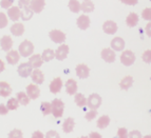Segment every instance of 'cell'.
Returning a JSON list of instances; mask_svg holds the SVG:
<instances>
[{
  "label": "cell",
  "mask_w": 151,
  "mask_h": 138,
  "mask_svg": "<svg viewBox=\"0 0 151 138\" xmlns=\"http://www.w3.org/2000/svg\"><path fill=\"white\" fill-rule=\"evenodd\" d=\"M76 71V75L81 79H86V78L89 77V74H90V69H89L88 65L83 64V63H81L78 64L75 69Z\"/></svg>",
  "instance_id": "ba28073f"
},
{
  "label": "cell",
  "mask_w": 151,
  "mask_h": 138,
  "mask_svg": "<svg viewBox=\"0 0 151 138\" xmlns=\"http://www.w3.org/2000/svg\"><path fill=\"white\" fill-rule=\"evenodd\" d=\"M77 26L81 30H87L90 26V18L87 15H81L77 19Z\"/></svg>",
  "instance_id": "44dd1931"
},
{
  "label": "cell",
  "mask_w": 151,
  "mask_h": 138,
  "mask_svg": "<svg viewBox=\"0 0 151 138\" xmlns=\"http://www.w3.org/2000/svg\"><path fill=\"white\" fill-rule=\"evenodd\" d=\"M11 33H12L14 36H21L24 33V26H23L22 23L20 22H16L11 26Z\"/></svg>",
  "instance_id": "603a6c76"
},
{
  "label": "cell",
  "mask_w": 151,
  "mask_h": 138,
  "mask_svg": "<svg viewBox=\"0 0 151 138\" xmlns=\"http://www.w3.org/2000/svg\"><path fill=\"white\" fill-rule=\"evenodd\" d=\"M0 45H1V49H2L3 51L10 52L13 46V39L8 35L3 36V37L1 38V40H0Z\"/></svg>",
  "instance_id": "2e32d148"
},
{
  "label": "cell",
  "mask_w": 151,
  "mask_h": 138,
  "mask_svg": "<svg viewBox=\"0 0 151 138\" xmlns=\"http://www.w3.org/2000/svg\"><path fill=\"white\" fill-rule=\"evenodd\" d=\"M8 15L11 20H13L14 22L17 21L18 19L20 18V15H21V11H20V9H19V6H12V8H10L8 11Z\"/></svg>",
  "instance_id": "ffe728a7"
},
{
  "label": "cell",
  "mask_w": 151,
  "mask_h": 138,
  "mask_svg": "<svg viewBox=\"0 0 151 138\" xmlns=\"http://www.w3.org/2000/svg\"><path fill=\"white\" fill-rule=\"evenodd\" d=\"M142 18H143L144 20H147L150 22L151 21V8L144 9V11L142 12Z\"/></svg>",
  "instance_id": "8d00e7d4"
},
{
  "label": "cell",
  "mask_w": 151,
  "mask_h": 138,
  "mask_svg": "<svg viewBox=\"0 0 151 138\" xmlns=\"http://www.w3.org/2000/svg\"><path fill=\"white\" fill-rule=\"evenodd\" d=\"M51 40L55 43H63L65 40V34L59 30H52L49 33Z\"/></svg>",
  "instance_id": "5b68a950"
},
{
  "label": "cell",
  "mask_w": 151,
  "mask_h": 138,
  "mask_svg": "<svg viewBox=\"0 0 151 138\" xmlns=\"http://www.w3.org/2000/svg\"><path fill=\"white\" fill-rule=\"evenodd\" d=\"M18 52L22 57H29L34 52V44L30 40H23L19 45Z\"/></svg>",
  "instance_id": "6da1fadb"
},
{
  "label": "cell",
  "mask_w": 151,
  "mask_h": 138,
  "mask_svg": "<svg viewBox=\"0 0 151 138\" xmlns=\"http://www.w3.org/2000/svg\"><path fill=\"white\" fill-rule=\"evenodd\" d=\"M13 3H14V0H1V1H0L1 8H3V9H10V8H12Z\"/></svg>",
  "instance_id": "b9f144b4"
},
{
  "label": "cell",
  "mask_w": 151,
  "mask_h": 138,
  "mask_svg": "<svg viewBox=\"0 0 151 138\" xmlns=\"http://www.w3.org/2000/svg\"><path fill=\"white\" fill-rule=\"evenodd\" d=\"M101 104V97L98 94L93 93L91 94L87 99V106L91 109V110H97Z\"/></svg>",
  "instance_id": "277c9868"
},
{
  "label": "cell",
  "mask_w": 151,
  "mask_h": 138,
  "mask_svg": "<svg viewBox=\"0 0 151 138\" xmlns=\"http://www.w3.org/2000/svg\"><path fill=\"white\" fill-rule=\"evenodd\" d=\"M32 0H19V8L22 5H29Z\"/></svg>",
  "instance_id": "f907efd6"
},
{
  "label": "cell",
  "mask_w": 151,
  "mask_h": 138,
  "mask_svg": "<svg viewBox=\"0 0 151 138\" xmlns=\"http://www.w3.org/2000/svg\"><path fill=\"white\" fill-rule=\"evenodd\" d=\"M18 74L23 78H27L32 74L33 68L31 66V64L29 62H23L18 66Z\"/></svg>",
  "instance_id": "8992f818"
},
{
  "label": "cell",
  "mask_w": 151,
  "mask_h": 138,
  "mask_svg": "<svg viewBox=\"0 0 151 138\" xmlns=\"http://www.w3.org/2000/svg\"><path fill=\"white\" fill-rule=\"evenodd\" d=\"M110 45L114 52H121L125 49V40L121 37H115L112 39Z\"/></svg>",
  "instance_id": "9c48e42d"
},
{
  "label": "cell",
  "mask_w": 151,
  "mask_h": 138,
  "mask_svg": "<svg viewBox=\"0 0 151 138\" xmlns=\"http://www.w3.org/2000/svg\"><path fill=\"white\" fill-rule=\"evenodd\" d=\"M96 116H97V111L96 110H90L89 112H87L86 113V116H85V117H86V119L88 121H92Z\"/></svg>",
  "instance_id": "f35d334b"
},
{
  "label": "cell",
  "mask_w": 151,
  "mask_h": 138,
  "mask_svg": "<svg viewBox=\"0 0 151 138\" xmlns=\"http://www.w3.org/2000/svg\"><path fill=\"white\" fill-rule=\"evenodd\" d=\"M143 138H151V135H146V136H144Z\"/></svg>",
  "instance_id": "f5cc1de1"
},
{
  "label": "cell",
  "mask_w": 151,
  "mask_h": 138,
  "mask_svg": "<svg viewBox=\"0 0 151 138\" xmlns=\"http://www.w3.org/2000/svg\"><path fill=\"white\" fill-rule=\"evenodd\" d=\"M41 57H42L43 61H51L54 57H55V52H54L52 49H45V50L42 52Z\"/></svg>",
  "instance_id": "4dcf8cb0"
},
{
  "label": "cell",
  "mask_w": 151,
  "mask_h": 138,
  "mask_svg": "<svg viewBox=\"0 0 151 138\" xmlns=\"http://www.w3.org/2000/svg\"><path fill=\"white\" fill-rule=\"evenodd\" d=\"M142 59L146 63H151V50L145 51L143 56H142Z\"/></svg>",
  "instance_id": "60d3db41"
},
{
  "label": "cell",
  "mask_w": 151,
  "mask_h": 138,
  "mask_svg": "<svg viewBox=\"0 0 151 138\" xmlns=\"http://www.w3.org/2000/svg\"><path fill=\"white\" fill-rule=\"evenodd\" d=\"M81 11L85 13H91L94 11V3L92 2V1H83V3H81Z\"/></svg>",
  "instance_id": "836d02e7"
},
{
  "label": "cell",
  "mask_w": 151,
  "mask_h": 138,
  "mask_svg": "<svg viewBox=\"0 0 151 138\" xmlns=\"http://www.w3.org/2000/svg\"><path fill=\"white\" fill-rule=\"evenodd\" d=\"M9 138H22L23 134L21 132V130H18V129H15V130H12L9 133Z\"/></svg>",
  "instance_id": "d590c367"
},
{
  "label": "cell",
  "mask_w": 151,
  "mask_h": 138,
  "mask_svg": "<svg viewBox=\"0 0 151 138\" xmlns=\"http://www.w3.org/2000/svg\"><path fill=\"white\" fill-rule=\"evenodd\" d=\"M9 113V109L3 103H0V115H6Z\"/></svg>",
  "instance_id": "f6af8a7d"
},
{
  "label": "cell",
  "mask_w": 151,
  "mask_h": 138,
  "mask_svg": "<svg viewBox=\"0 0 151 138\" xmlns=\"http://www.w3.org/2000/svg\"><path fill=\"white\" fill-rule=\"evenodd\" d=\"M40 111L45 116L52 114V104L50 102H47V101H42L40 104Z\"/></svg>",
  "instance_id": "1f68e13d"
},
{
  "label": "cell",
  "mask_w": 151,
  "mask_h": 138,
  "mask_svg": "<svg viewBox=\"0 0 151 138\" xmlns=\"http://www.w3.org/2000/svg\"><path fill=\"white\" fill-rule=\"evenodd\" d=\"M45 5V0H32L29 4V6L31 8V10L34 13H40L42 12L43 8Z\"/></svg>",
  "instance_id": "7c38bea8"
},
{
  "label": "cell",
  "mask_w": 151,
  "mask_h": 138,
  "mask_svg": "<svg viewBox=\"0 0 151 138\" xmlns=\"http://www.w3.org/2000/svg\"><path fill=\"white\" fill-rule=\"evenodd\" d=\"M101 58H103L104 60L106 61V62L108 63H111V62H114L115 61V52H114L112 49H104L103 51H101Z\"/></svg>",
  "instance_id": "52a82bcc"
},
{
  "label": "cell",
  "mask_w": 151,
  "mask_h": 138,
  "mask_svg": "<svg viewBox=\"0 0 151 138\" xmlns=\"http://www.w3.org/2000/svg\"><path fill=\"white\" fill-rule=\"evenodd\" d=\"M129 138H143V137H142V134L139 131L133 130L129 133Z\"/></svg>",
  "instance_id": "ee69618b"
},
{
  "label": "cell",
  "mask_w": 151,
  "mask_h": 138,
  "mask_svg": "<svg viewBox=\"0 0 151 138\" xmlns=\"http://www.w3.org/2000/svg\"><path fill=\"white\" fill-rule=\"evenodd\" d=\"M74 127H75V121L72 117L67 118L63 123V130L65 133H71L74 130Z\"/></svg>",
  "instance_id": "7402d4cb"
},
{
  "label": "cell",
  "mask_w": 151,
  "mask_h": 138,
  "mask_svg": "<svg viewBox=\"0 0 151 138\" xmlns=\"http://www.w3.org/2000/svg\"><path fill=\"white\" fill-rule=\"evenodd\" d=\"M126 23L130 28H134L139 23V15L136 13H130L126 18Z\"/></svg>",
  "instance_id": "484cf974"
},
{
  "label": "cell",
  "mask_w": 151,
  "mask_h": 138,
  "mask_svg": "<svg viewBox=\"0 0 151 138\" xmlns=\"http://www.w3.org/2000/svg\"><path fill=\"white\" fill-rule=\"evenodd\" d=\"M79 138H89V137H87V136H83V137H79Z\"/></svg>",
  "instance_id": "db71d44e"
},
{
  "label": "cell",
  "mask_w": 151,
  "mask_h": 138,
  "mask_svg": "<svg viewBox=\"0 0 151 138\" xmlns=\"http://www.w3.org/2000/svg\"><path fill=\"white\" fill-rule=\"evenodd\" d=\"M81 3H79L78 0H70L69 1V9H70L71 12L78 13L81 10Z\"/></svg>",
  "instance_id": "d6a6232c"
},
{
  "label": "cell",
  "mask_w": 151,
  "mask_h": 138,
  "mask_svg": "<svg viewBox=\"0 0 151 138\" xmlns=\"http://www.w3.org/2000/svg\"><path fill=\"white\" fill-rule=\"evenodd\" d=\"M135 54L130 50L124 51L121 55V62L126 66H130L134 63L135 61Z\"/></svg>",
  "instance_id": "3957f363"
},
{
  "label": "cell",
  "mask_w": 151,
  "mask_h": 138,
  "mask_svg": "<svg viewBox=\"0 0 151 138\" xmlns=\"http://www.w3.org/2000/svg\"><path fill=\"white\" fill-rule=\"evenodd\" d=\"M74 100H75V103L77 104L79 108H83L85 106H87V99L86 97L81 93H76L75 97H74Z\"/></svg>",
  "instance_id": "f546056e"
},
{
  "label": "cell",
  "mask_w": 151,
  "mask_h": 138,
  "mask_svg": "<svg viewBox=\"0 0 151 138\" xmlns=\"http://www.w3.org/2000/svg\"><path fill=\"white\" fill-rule=\"evenodd\" d=\"M32 138H45V135L40 131H36L32 134Z\"/></svg>",
  "instance_id": "7dc6e473"
},
{
  "label": "cell",
  "mask_w": 151,
  "mask_h": 138,
  "mask_svg": "<svg viewBox=\"0 0 151 138\" xmlns=\"http://www.w3.org/2000/svg\"><path fill=\"white\" fill-rule=\"evenodd\" d=\"M31 77H32L33 82L35 84H41L43 82V80H45V75L39 69H35L33 71L32 74H31Z\"/></svg>",
  "instance_id": "9a60e30c"
},
{
  "label": "cell",
  "mask_w": 151,
  "mask_h": 138,
  "mask_svg": "<svg viewBox=\"0 0 151 138\" xmlns=\"http://www.w3.org/2000/svg\"><path fill=\"white\" fill-rule=\"evenodd\" d=\"M19 58H20V54L17 51L11 50L10 52H8L6 54V61H8L10 64L14 65L19 61Z\"/></svg>",
  "instance_id": "d6986e66"
},
{
  "label": "cell",
  "mask_w": 151,
  "mask_h": 138,
  "mask_svg": "<svg viewBox=\"0 0 151 138\" xmlns=\"http://www.w3.org/2000/svg\"><path fill=\"white\" fill-rule=\"evenodd\" d=\"M145 32H146V35L148 37H151V21L147 23L146 28H145Z\"/></svg>",
  "instance_id": "c3c4849f"
},
{
  "label": "cell",
  "mask_w": 151,
  "mask_h": 138,
  "mask_svg": "<svg viewBox=\"0 0 151 138\" xmlns=\"http://www.w3.org/2000/svg\"><path fill=\"white\" fill-rule=\"evenodd\" d=\"M117 138H129V133L126 128H119L117 130Z\"/></svg>",
  "instance_id": "74e56055"
},
{
  "label": "cell",
  "mask_w": 151,
  "mask_h": 138,
  "mask_svg": "<svg viewBox=\"0 0 151 138\" xmlns=\"http://www.w3.org/2000/svg\"><path fill=\"white\" fill-rule=\"evenodd\" d=\"M50 92L53 94H57L60 92L61 88H63V81H61V79L59 77L57 78H54L53 80H52V82L50 83Z\"/></svg>",
  "instance_id": "5bb4252c"
},
{
  "label": "cell",
  "mask_w": 151,
  "mask_h": 138,
  "mask_svg": "<svg viewBox=\"0 0 151 138\" xmlns=\"http://www.w3.org/2000/svg\"><path fill=\"white\" fill-rule=\"evenodd\" d=\"M8 25V18L3 13H0V29H4Z\"/></svg>",
  "instance_id": "ab89813d"
},
{
  "label": "cell",
  "mask_w": 151,
  "mask_h": 138,
  "mask_svg": "<svg viewBox=\"0 0 151 138\" xmlns=\"http://www.w3.org/2000/svg\"><path fill=\"white\" fill-rule=\"evenodd\" d=\"M27 95L30 97V99H37L40 95V90L37 84H29L27 87Z\"/></svg>",
  "instance_id": "30bf717a"
},
{
  "label": "cell",
  "mask_w": 151,
  "mask_h": 138,
  "mask_svg": "<svg viewBox=\"0 0 151 138\" xmlns=\"http://www.w3.org/2000/svg\"><path fill=\"white\" fill-rule=\"evenodd\" d=\"M69 54V46L67 44H61L59 45V48L56 50L55 52V57L58 60H63L67 58Z\"/></svg>",
  "instance_id": "4fadbf2b"
},
{
  "label": "cell",
  "mask_w": 151,
  "mask_h": 138,
  "mask_svg": "<svg viewBox=\"0 0 151 138\" xmlns=\"http://www.w3.org/2000/svg\"><path fill=\"white\" fill-rule=\"evenodd\" d=\"M65 92L69 95H75L77 92V82L74 79H68L65 82Z\"/></svg>",
  "instance_id": "e0dca14e"
},
{
  "label": "cell",
  "mask_w": 151,
  "mask_h": 138,
  "mask_svg": "<svg viewBox=\"0 0 151 138\" xmlns=\"http://www.w3.org/2000/svg\"><path fill=\"white\" fill-rule=\"evenodd\" d=\"M121 2L127 5H135L137 4V0H121Z\"/></svg>",
  "instance_id": "bcb514c9"
},
{
  "label": "cell",
  "mask_w": 151,
  "mask_h": 138,
  "mask_svg": "<svg viewBox=\"0 0 151 138\" xmlns=\"http://www.w3.org/2000/svg\"><path fill=\"white\" fill-rule=\"evenodd\" d=\"M19 104H22V106H28L29 102H30V97L27 95V93H23V92H19L16 95Z\"/></svg>",
  "instance_id": "f1b7e54d"
},
{
  "label": "cell",
  "mask_w": 151,
  "mask_h": 138,
  "mask_svg": "<svg viewBox=\"0 0 151 138\" xmlns=\"http://www.w3.org/2000/svg\"><path fill=\"white\" fill-rule=\"evenodd\" d=\"M18 107H19V102H18L17 98H10L6 103V108L11 111H14V110H17Z\"/></svg>",
  "instance_id": "e575fe53"
},
{
  "label": "cell",
  "mask_w": 151,
  "mask_h": 138,
  "mask_svg": "<svg viewBox=\"0 0 151 138\" xmlns=\"http://www.w3.org/2000/svg\"><path fill=\"white\" fill-rule=\"evenodd\" d=\"M12 93V88L8 82L1 81L0 82V96L1 97H8Z\"/></svg>",
  "instance_id": "cb8c5ba5"
},
{
  "label": "cell",
  "mask_w": 151,
  "mask_h": 138,
  "mask_svg": "<svg viewBox=\"0 0 151 138\" xmlns=\"http://www.w3.org/2000/svg\"><path fill=\"white\" fill-rule=\"evenodd\" d=\"M52 114L55 118H59L63 116V110H65V103L60 100V99H54L52 102Z\"/></svg>",
  "instance_id": "7a4b0ae2"
},
{
  "label": "cell",
  "mask_w": 151,
  "mask_h": 138,
  "mask_svg": "<svg viewBox=\"0 0 151 138\" xmlns=\"http://www.w3.org/2000/svg\"><path fill=\"white\" fill-rule=\"evenodd\" d=\"M133 84V78L131 76H125L119 82V87H121L122 90H129L131 88V85Z\"/></svg>",
  "instance_id": "4316f807"
},
{
  "label": "cell",
  "mask_w": 151,
  "mask_h": 138,
  "mask_svg": "<svg viewBox=\"0 0 151 138\" xmlns=\"http://www.w3.org/2000/svg\"><path fill=\"white\" fill-rule=\"evenodd\" d=\"M2 71H4V62L0 59V72H2Z\"/></svg>",
  "instance_id": "816d5d0a"
},
{
  "label": "cell",
  "mask_w": 151,
  "mask_h": 138,
  "mask_svg": "<svg viewBox=\"0 0 151 138\" xmlns=\"http://www.w3.org/2000/svg\"><path fill=\"white\" fill-rule=\"evenodd\" d=\"M45 138H60V136H59V134H58L56 131L51 130V131H49L48 133L45 134Z\"/></svg>",
  "instance_id": "7bdbcfd3"
},
{
  "label": "cell",
  "mask_w": 151,
  "mask_h": 138,
  "mask_svg": "<svg viewBox=\"0 0 151 138\" xmlns=\"http://www.w3.org/2000/svg\"><path fill=\"white\" fill-rule=\"evenodd\" d=\"M109 123H110V117L107 115H103L101 117L98 118L97 120V128L101 129V130H104V129H106L107 127L109 126Z\"/></svg>",
  "instance_id": "83f0119b"
},
{
  "label": "cell",
  "mask_w": 151,
  "mask_h": 138,
  "mask_svg": "<svg viewBox=\"0 0 151 138\" xmlns=\"http://www.w3.org/2000/svg\"><path fill=\"white\" fill-rule=\"evenodd\" d=\"M83 1H89V0H83Z\"/></svg>",
  "instance_id": "11a10c76"
},
{
  "label": "cell",
  "mask_w": 151,
  "mask_h": 138,
  "mask_svg": "<svg viewBox=\"0 0 151 138\" xmlns=\"http://www.w3.org/2000/svg\"><path fill=\"white\" fill-rule=\"evenodd\" d=\"M103 30L108 35H113L117 32V24L114 21L108 20L103 24Z\"/></svg>",
  "instance_id": "8fae6325"
},
{
  "label": "cell",
  "mask_w": 151,
  "mask_h": 138,
  "mask_svg": "<svg viewBox=\"0 0 151 138\" xmlns=\"http://www.w3.org/2000/svg\"><path fill=\"white\" fill-rule=\"evenodd\" d=\"M20 8H21L20 17L22 18V20H30L31 18H32L33 14H34V12L31 10V8L29 5H22Z\"/></svg>",
  "instance_id": "d4e9b609"
},
{
  "label": "cell",
  "mask_w": 151,
  "mask_h": 138,
  "mask_svg": "<svg viewBox=\"0 0 151 138\" xmlns=\"http://www.w3.org/2000/svg\"><path fill=\"white\" fill-rule=\"evenodd\" d=\"M89 138H103V136L99 133H97V132H91L90 135H89Z\"/></svg>",
  "instance_id": "681fc988"
},
{
  "label": "cell",
  "mask_w": 151,
  "mask_h": 138,
  "mask_svg": "<svg viewBox=\"0 0 151 138\" xmlns=\"http://www.w3.org/2000/svg\"><path fill=\"white\" fill-rule=\"evenodd\" d=\"M29 63L31 64L33 69H38L40 68L43 63V59L39 54H35V55H32L30 57V60H29Z\"/></svg>",
  "instance_id": "ac0fdd59"
}]
</instances>
